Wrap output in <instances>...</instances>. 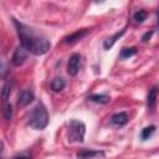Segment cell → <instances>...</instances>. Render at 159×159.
<instances>
[{
    "label": "cell",
    "instance_id": "1",
    "mask_svg": "<svg viewBox=\"0 0 159 159\" xmlns=\"http://www.w3.org/2000/svg\"><path fill=\"white\" fill-rule=\"evenodd\" d=\"M14 22L17 27V34H19L21 46L27 52H31L34 55H43L50 50L51 43L46 37L37 35L32 29L17 21H14Z\"/></svg>",
    "mask_w": 159,
    "mask_h": 159
},
{
    "label": "cell",
    "instance_id": "2",
    "mask_svg": "<svg viewBox=\"0 0 159 159\" xmlns=\"http://www.w3.org/2000/svg\"><path fill=\"white\" fill-rule=\"evenodd\" d=\"M29 124L31 128L36 130H41L46 128V125L48 124V114L43 104L40 103L31 111L29 117Z\"/></svg>",
    "mask_w": 159,
    "mask_h": 159
},
{
    "label": "cell",
    "instance_id": "3",
    "mask_svg": "<svg viewBox=\"0 0 159 159\" xmlns=\"http://www.w3.org/2000/svg\"><path fill=\"white\" fill-rule=\"evenodd\" d=\"M86 133V125L77 119H72L68 127V140L70 142H82Z\"/></svg>",
    "mask_w": 159,
    "mask_h": 159
},
{
    "label": "cell",
    "instance_id": "4",
    "mask_svg": "<svg viewBox=\"0 0 159 159\" xmlns=\"http://www.w3.org/2000/svg\"><path fill=\"white\" fill-rule=\"evenodd\" d=\"M80 66H81V56L78 53H73L70 60H68V65H67V72L70 76H76L80 71Z\"/></svg>",
    "mask_w": 159,
    "mask_h": 159
},
{
    "label": "cell",
    "instance_id": "5",
    "mask_svg": "<svg viewBox=\"0 0 159 159\" xmlns=\"http://www.w3.org/2000/svg\"><path fill=\"white\" fill-rule=\"evenodd\" d=\"M27 51L20 45L15 51H14V55H12V58H11V62H12V65L14 66H21L24 62H25V60H26V57H27Z\"/></svg>",
    "mask_w": 159,
    "mask_h": 159
},
{
    "label": "cell",
    "instance_id": "6",
    "mask_svg": "<svg viewBox=\"0 0 159 159\" xmlns=\"http://www.w3.org/2000/svg\"><path fill=\"white\" fill-rule=\"evenodd\" d=\"M32 101H34V93L27 91V89L21 91L19 93V96H17V104H19V107H26Z\"/></svg>",
    "mask_w": 159,
    "mask_h": 159
},
{
    "label": "cell",
    "instance_id": "7",
    "mask_svg": "<svg viewBox=\"0 0 159 159\" xmlns=\"http://www.w3.org/2000/svg\"><path fill=\"white\" fill-rule=\"evenodd\" d=\"M111 122H112V124H114V125H117V127H123V125L127 124V122H128V114L124 113V112L116 113V114L112 116Z\"/></svg>",
    "mask_w": 159,
    "mask_h": 159
},
{
    "label": "cell",
    "instance_id": "8",
    "mask_svg": "<svg viewBox=\"0 0 159 159\" xmlns=\"http://www.w3.org/2000/svg\"><path fill=\"white\" fill-rule=\"evenodd\" d=\"M87 34H88V30H86V29H83V30H77L76 32H73V34H71L70 36H67V37L65 39V42H66V43H73V42L81 40L82 37H84Z\"/></svg>",
    "mask_w": 159,
    "mask_h": 159
},
{
    "label": "cell",
    "instance_id": "9",
    "mask_svg": "<svg viewBox=\"0 0 159 159\" xmlns=\"http://www.w3.org/2000/svg\"><path fill=\"white\" fill-rule=\"evenodd\" d=\"M157 96H158V89H157V87L150 88V89H149V93H148V97H147V104H148L149 109H153V108L155 107Z\"/></svg>",
    "mask_w": 159,
    "mask_h": 159
},
{
    "label": "cell",
    "instance_id": "10",
    "mask_svg": "<svg viewBox=\"0 0 159 159\" xmlns=\"http://www.w3.org/2000/svg\"><path fill=\"white\" fill-rule=\"evenodd\" d=\"M104 153L103 152H98V150H88V149H83L81 152L77 153V157L80 158H84V159H88V158H94V157H103Z\"/></svg>",
    "mask_w": 159,
    "mask_h": 159
},
{
    "label": "cell",
    "instance_id": "11",
    "mask_svg": "<svg viewBox=\"0 0 159 159\" xmlns=\"http://www.w3.org/2000/svg\"><path fill=\"white\" fill-rule=\"evenodd\" d=\"M51 88L55 91V92H60V91H62L63 88H65V86H66V82H65V80L63 78H61V77H55L52 81H51Z\"/></svg>",
    "mask_w": 159,
    "mask_h": 159
},
{
    "label": "cell",
    "instance_id": "12",
    "mask_svg": "<svg viewBox=\"0 0 159 159\" xmlns=\"http://www.w3.org/2000/svg\"><path fill=\"white\" fill-rule=\"evenodd\" d=\"M1 114H2V117H4L6 120L11 119V117H12V107H11V104H10L7 101L2 102V107H1Z\"/></svg>",
    "mask_w": 159,
    "mask_h": 159
},
{
    "label": "cell",
    "instance_id": "13",
    "mask_svg": "<svg viewBox=\"0 0 159 159\" xmlns=\"http://www.w3.org/2000/svg\"><path fill=\"white\" fill-rule=\"evenodd\" d=\"M123 34H124V30H122L120 32H118V34H116L114 36L109 37L108 40H106V42H104V48H107V50H108V48H111V47L114 45V42L117 41V39H119V37H120Z\"/></svg>",
    "mask_w": 159,
    "mask_h": 159
},
{
    "label": "cell",
    "instance_id": "14",
    "mask_svg": "<svg viewBox=\"0 0 159 159\" xmlns=\"http://www.w3.org/2000/svg\"><path fill=\"white\" fill-rule=\"evenodd\" d=\"M147 16H148V12H147L145 10L140 9V10H137V11L134 12L133 19H134L137 22H143V21L147 19Z\"/></svg>",
    "mask_w": 159,
    "mask_h": 159
},
{
    "label": "cell",
    "instance_id": "15",
    "mask_svg": "<svg viewBox=\"0 0 159 159\" xmlns=\"http://www.w3.org/2000/svg\"><path fill=\"white\" fill-rule=\"evenodd\" d=\"M154 132H155V127H154V125L145 127V128L142 130V133H140V138H142L143 140H147V139H149V137H150Z\"/></svg>",
    "mask_w": 159,
    "mask_h": 159
},
{
    "label": "cell",
    "instance_id": "16",
    "mask_svg": "<svg viewBox=\"0 0 159 159\" xmlns=\"http://www.w3.org/2000/svg\"><path fill=\"white\" fill-rule=\"evenodd\" d=\"M10 92H11V83L10 82H6L1 89V98H2V102L7 101L9 96H10Z\"/></svg>",
    "mask_w": 159,
    "mask_h": 159
},
{
    "label": "cell",
    "instance_id": "17",
    "mask_svg": "<svg viewBox=\"0 0 159 159\" xmlns=\"http://www.w3.org/2000/svg\"><path fill=\"white\" fill-rule=\"evenodd\" d=\"M91 101L97 102V103H107L109 101V97L106 94H93L91 96Z\"/></svg>",
    "mask_w": 159,
    "mask_h": 159
},
{
    "label": "cell",
    "instance_id": "18",
    "mask_svg": "<svg viewBox=\"0 0 159 159\" xmlns=\"http://www.w3.org/2000/svg\"><path fill=\"white\" fill-rule=\"evenodd\" d=\"M135 53H137L135 47L123 48V50H122V52H120V57H122V58H128V57H130V56H133V55H135Z\"/></svg>",
    "mask_w": 159,
    "mask_h": 159
},
{
    "label": "cell",
    "instance_id": "19",
    "mask_svg": "<svg viewBox=\"0 0 159 159\" xmlns=\"http://www.w3.org/2000/svg\"><path fill=\"white\" fill-rule=\"evenodd\" d=\"M6 73H7V67H6V65H5L4 62H0V80L4 78V77L6 76Z\"/></svg>",
    "mask_w": 159,
    "mask_h": 159
},
{
    "label": "cell",
    "instance_id": "20",
    "mask_svg": "<svg viewBox=\"0 0 159 159\" xmlns=\"http://www.w3.org/2000/svg\"><path fill=\"white\" fill-rule=\"evenodd\" d=\"M152 34H153V31H150V32H147L144 36H143V41H148V39H150V36H152Z\"/></svg>",
    "mask_w": 159,
    "mask_h": 159
},
{
    "label": "cell",
    "instance_id": "21",
    "mask_svg": "<svg viewBox=\"0 0 159 159\" xmlns=\"http://www.w3.org/2000/svg\"><path fill=\"white\" fill-rule=\"evenodd\" d=\"M16 159H31L30 157H26V155H21V157H17Z\"/></svg>",
    "mask_w": 159,
    "mask_h": 159
},
{
    "label": "cell",
    "instance_id": "22",
    "mask_svg": "<svg viewBox=\"0 0 159 159\" xmlns=\"http://www.w3.org/2000/svg\"><path fill=\"white\" fill-rule=\"evenodd\" d=\"M2 149H4V144H2V142H0V155L2 153Z\"/></svg>",
    "mask_w": 159,
    "mask_h": 159
},
{
    "label": "cell",
    "instance_id": "23",
    "mask_svg": "<svg viewBox=\"0 0 159 159\" xmlns=\"http://www.w3.org/2000/svg\"><path fill=\"white\" fill-rule=\"evenodd\" d=\"M0 159H1V158H0Z\"/></svg>",
    "mask_w": 159,
    "mask_h": 159
}]
</instances>
